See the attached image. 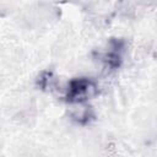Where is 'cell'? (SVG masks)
Wrapping results in <instances>:
<instances>
[{"label": "cell", "mask_w": 157, "mask_h": 157, "mask_svg": "<svg viewBox=\"0 0 157 157\" xmlns=\"http://www.w3.org/2000/svg\"><path fill=\"white\" fill-rule=\"evenodd\" d=\"M54 80L55 78L53 77V74L49 72V71H47V72H43L42 76L39 77L38 85H39V87H42L43 90H45V88H49V87L53 86V81Z\"/></svg>", "instance_id": "obj_3"}, {"label": "cell", "mask_w": 157, "mask_h": 157, "mask_svg": "<svg viewBox=\"0 0 157 157\" xmlns=\"http://www.w3.org/2000/svg\"><path fill=\"white\" fill-rule=\"evenodd\" d=\"M125 50V42L123 39L113 38L109 40L108 47L98 55L107 67L115 70L120 67L123 63V54Z\"/></svg>", "instance_id": "obj_2"}, {"label": "cell", "mask_w": 157, "mask_h": 157, "mask_svg": "<svg viewBox=\"0 0 157 157\" xmlns=\"http://www.w3.org/2000/svg\"><path fill=\"white\" fill-rule=\"evenodd\" d=\"M98 93V85L88 77L72 78L66 90L65 101L69 103H82Z\"/></svg>", "instance_id": "obj_1"}]
</instances>
